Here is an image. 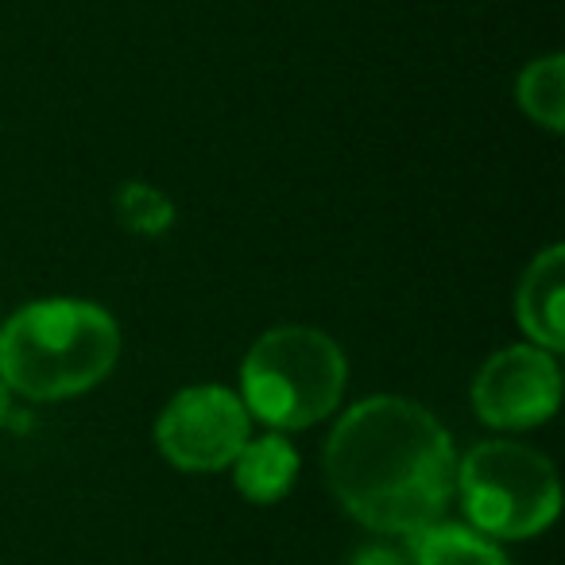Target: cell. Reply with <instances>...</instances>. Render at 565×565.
I'll return each instance as SVG.
<instances>
[{
    "label": "cell",
    "instance_id": "1",
    "mask_svg": "<svg viewBox=\"0 0 565 565\" xmlns=\"http://www.w3.org/2000/svg\"><path fill=\"white\" fill-rule=\"evenodd\" d=\"M326 477L356 523L411 539L438 523L454 495V438L418 403L372 395L333 426L326 441Z\"/></svg>",
    "mask_w": 565,
    "mask_h": 565
},
{
    "label": "cell",
    "instance_id": "2",
    "mask_svg": "<svg viewBox=\"0 0 565 565\" xmlns=\"http://www.w3.org/2000/svg\"><path fill=\"white\" fill-rule=\"evenodd\" d=\"M120 353L109 310L78 299H47L17 310L0 330V380L28 399H66L102 384Z\"/></svg>",
    "mask_w": 565,
    "mask_h": 565
},
{
    "label": "cell",
    "instance_id": "3",
    "mask_svg": "<svg viewBox=\"0 0 565 565\" xmlns=\"http://www.w3.org/2000/svg\"><path fill=\"white\" fill-rule=\"evenodd\" d=\"M349 364L338 341L310 326H279L241 364V403L275 430H307L330 418L345 395Z\"/></svg>",
    "mask_w": 565,
    "mask_h": 565
},
{
    "label": "cell",
    "instance_id": "4",
    "mask_svg": "<svg viewBox=\"0 0 565 565\" xmlns=\"http://www.w3.org/2000/svg\"><path fill=\"white\" fill-rule=\"evenodd\" d=\"M465 515L488 539H531L557 519L562 484L554 465L519 441H480L457 465Z\"/></svg>",
    "mask_w": 565,
    "mask_h": 565
},
{
    "label": "cell",
    "instance_id": "5",
    "mask_svg": "<svg viewBox=\"0 0 565 565\" xmlns=\"http://www.w3.org/2000/svg\"><path fill=\"white\" fill-rule=\"evenodd\" d=\"M252 438V415L241 395L217 384L179 392L156 423V446L182 472H221Z\"/></svg>",
    "mask_w": 565,
    "mask_h": 565
},
{
    "label": "cell",
    "instance_id": "6",
    "mask_svg": "<svg viewBox=\"0 0 565 565\" xmlns=\"http://www.w3.org/2000/svg\"><path fill=\"white\" fill-rule=\"evenodd\" d=\"M562 399V372L539 345H511L495 353L472 384L480 423L495 430H531L546 423Z\"/></svg>",
    "mask_w": 565,
    "mask_h": 565
},
{
    "label": "cell",
    "instance_id": "7",
    "mask_svg": "<svg viewBox=\"0 0 565 565\" xmlns=\"http://www.w3.org/2000/svg\"><path fill=\"white\" fill-rule=\"evenodd\" d=\"M562 282H565V252L562 244H550L534 264L526 267L523 282H519L515 310L519 326L526 338L546 353H557L565 345V315H562Z\"/></svg>",
    "mask_w": 565,
    "mask_h": 565
},
{
    "label": "cell",
    "instance_id": "8",
    "mask_svg": "<svg viewBox=\"0 0 565 565\" xmlns=\"http://www.w3.org/2000/svg\"><path fill=\"white\" fill-rule=\"evenodd\" d=\"M233 477L244 500L275 503L291 492L295 480H299V449L282 438V434L248 438L233 461Z\"/></svg>",
    "mask_w": 565,
    "mask_h": 565
},
{
    "label": "cell",
    "instance_id": "9",
    "mask_svg": "<svg viewBox=\"0 0 565 565\" xmlns=\"http://www.w3.org/2000/svg\"><path fill=\"white\" fill-rule=\"evenodd\" d=\"M411 565H511L488 534L457 523H430L411 534Z\"/></svg>",
    "mask_w": 565,
    "mask_h": 565
},
{
    "label": "cell",
    "instance_id": "10",
    "mask_svg": "<svg viewBox=\"0 0 565 565\" xmlns=\"http://www.w3.org/2000/svg\"><path fill=\"white\" fill-rule=\"evenodd\" d=\"M519 105L523 113L542 125L546 132H562L565 128V58L546 55L539 63H531L519 74Z\"/></svg>",
    "mask_w": 565,
    "mask_h": 565
},
{
    "label": "cell",
    "instance_id": "11",
    "mask_svg": "<svg viewBox=\"0 0 565 565\" xmlns=\"http://www.w3.org/2000/svg\"><path fill=\"white\" fill-rule=\"evenodd\" d=\"M117 221L140 236H159L174 225V205L148 182H125L117 190Z\"/></svg>",
    "mask_w": 565,
    "mask_h": 565
},
{
    "label": "cell",
    "instance_id": "12",
    "mask_svg": "<svg viewBox=\"0 0 565 565\" xmlns=\"http://www.w3.org/2000/svg\"><path fill=\"white\" fill-rule=\"evenodd\" d=\"M349 565H411V557L392 546H369V550H361Z\"/></svg>",
    "mask_w": 565,
    "mask_h": 565
},
{
    "label": "cell",
    "instance_id": "13",
    "mask_svg": "<svg viewBox=\"0 0 565 565\" xmlns=\"http://www.w3.org/2000/svg\"><path fill=\"white\" fill-rule=\"evenodd\" d=\"M9 423V387H4V380H0V426Z\"/></svg>",
    "mask_w": 565,
    "mask_h": 565
}]
</instances>
